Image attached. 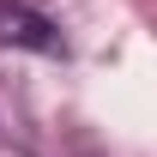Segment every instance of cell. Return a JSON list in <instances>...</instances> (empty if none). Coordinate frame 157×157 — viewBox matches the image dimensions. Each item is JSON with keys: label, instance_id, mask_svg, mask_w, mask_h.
I'll use <instances>...</instances> for the list:
<instances>
[{"label": "cell", "instance_id": "obj_1", "mask_svg": "<svg viewBox=\"0 0 157 157\" xmlns=\"http://www.w3.org/2000/svg\"><path fill=\"white\" fill-rule=\"evenodd\" d=\"M0 48H30V55H60V30L30 6L0 0Z\"/></svg>", "mask_w": 157, "mask_h": 157}]
</instances>
